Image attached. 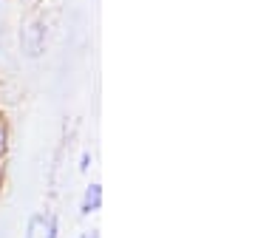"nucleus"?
Segmentation results:
<instances>
[{
  "instance_id": "5",
  "label": "nucleus",
  "mask_w": 255,
  "mask_h": 238,
  "mask_svg": "<svg viewBox=\"0 0 255 238\" xmlns=\"http://www.w3.org/2000/svg\"><path fill=\"white\" fill-rule=\"evenodd\" d=\"M80 238H100V236H97V230H91V233H80Z\"/></svg>"
},
{
  "instance_id": "4",
  "label": "nucleus",
  "mask_w": 255,
  "mask_h": 238,
  "mask_svg": "<svg viewBox=\"0 0 255 238\" xmlns=\"http://www.w3.org/2000/svg\"><path fill=\"white\" fill-rule=\"evenodd\" d=\"M37 224H40V219H31V224H28V230H26V238H34V233H37Z\"/></svg>"
},
{
  "instance_id": "3",
  "label": "nucleus",
  "mask_w": 255,
  "mask_h": 238,
  "mask_svg": "<svg viewBox=\"0 0 255 238\" xmlns=\"http://www.w3.org/2000/svg\"><path fill=\"white\" fill-rule=\"evenodd\" d=\"M88 165H91V153L85 150V153L80 156V173H88Z\"/></svg>"
},
{
  "instance_id": "1",
  "label": "nucleus",
  "mask_w": 255,
  "mask_h": 238,
  "mask_svg": "<svg viewBox=\"0 0 255 238\" xmlns=\"http://www.w3.org/2000/svg\"><path fill=\"white\" fill-rule=\"evenodd\" d=\"M102 207V184L100 182H91L82 193V202H80V213L82 216H91Z\"/></svg>"
},
{
  "instance_id": "2",
  "label": "nucleus",
  "mask_w": 255,
  "mask_h": 238,
  "mask_svg": "<svg viewBox=\"0 0 255 238\" xmlns=\"http://www.w3.org/2000/svg\"><path fill=\"white\" fill-rule=\"evenodd\" d=\"M6 153H9V125H6V119L0 117V167L6 162Z\"/></svg>"
}]
</instances>
